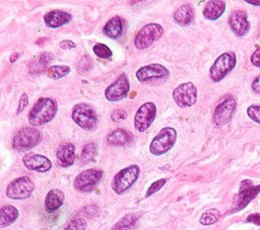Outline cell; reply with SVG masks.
<instances>
[{
	"instance_id": "obj_32",
	"label": "cell",
	"mask_w": 260,
	"mask_h": 230,
	"mask_svg": "<svg viewBox=\"0 0 260 230\" xmlns=\"http://www.w3.org/2000/svg\"><path fill=\"white\" fill-rule=\"evenodd\" d=\"M86 222L82 218H74L65 226L64 230H85Z\"/></svg>"
},
{
	"instance_id": "obj_22",
	"label": "cell",
	"mask_w": 260,
	"mask_h": 230,
	"mask_svg": "<svg viewBox=\"0 0 260 230\" xmlns=\"http://www.w3.org/2000/svg\"><path fill=\"white\" fill-rule=\"evenodd\" d=\"M64 202V194L62 190L53 188L49 190L45 199V208L48 212H55L57 211Z\"/></svg>"
},
{
	"instance_id": "obj_35",
	"label": "cell",
	"mask_w": 260,
	"mask_h": 230,
	"mask_svg": "<svg viewBox=\"0 0 260 230\" xmlns=\"http://www.w3.org/2000/svg\"><path fill=\"white\" fill-rule=\"evenodd\" d=\"M126 118H127V112L122 108H117V109L113 110L111 113V119L117 123L125 120Z\"/></svg>"
},
{
	"instance_id": "obj_20",
	"label": "cell",
	"mask_w": 260,
	"mask_h": 230,
	"mask_svg": "<svg viewBox=\"0 0 260 230\" xmlns=\"http://www.w3.org/2000/svg\"><path fill=\"white\" fill-rule=\"evenodd\" d=\"M225 9V2L221 0L208 1L203 9V16L208 20L218 19Z\"/></svg>"
},
{
	"instance_id": "obj_38",
	"label": "cell",
	"mask_w": 260,
	"mask_h": 230,
	"mask_svg": "<svg viewBox=\"0 0 260 230\" xmlns=\"http://www.w3.org/2000/svg\"><path fill=\"white\" fill-rule=\"evenodd\" d=\"M251 62L256 67L260 68V48H258L251 56Z\"/></svg>"
},
{
	"instance_id": "obj_28",
	"label": "cell",
	"mask_w": 260,
	"mask_h": 230,
	"mask_svg": "<svg viewBox=\"0 0 260 230\" xmlns=\"http://www.w3.org/2000/svg\"><path fill=\"white\" fill-rule=\"evenodd\" d=\"M96 153H98V146L95 143L90 142V143L85 144L81 151L80 162L82 164H87V163L93 161Z\"/></svg>"
},
{
	"instance_id": "obj_36",
	"label": "cell",
	"mask_w": 260,
	"mask_h": 230,
	"mask_svg": "<svg viewBox=\"0 0 260 230\" xmlns=\"http://www.w3.org/2000/svg\"><path fill=\"white\" fill-rule=\"evenodd\" d=\"M91 67V59L88 56H84L78 62L77 68L79 71H87Z\"/></svg>"
},
{
	"instance_id": "obj_39",
	"label": "cell",
	"mask_w": 260,
	"mask_h": 230,
	"mask_svg": "<svg viewBox=\"0 0 260 230\" xmlns=\"http://www.w3.org/2000/svg\"><path fill=\"white\" fill-rule=\"evenodd\" d=\"M60 48L63 49V50H71V49H74L76 47L75 43L70 41V40H65V41H62L60 43Z\"/></svg>"
},
{
	"instance_id": "obj_11",
	"label": "cell",
	"mask_w": 260,
	"mask_h": 230,
	"mask_svg": "<svg viewBox=\"0 0 260 230\" xmlns=\"http://www.w3.org/2000/svg\"><path fill=\"white\" fill-rule=\"evenodd\" d=\"M102 176H103V171L101 169H96V168L85 169L75 177L73 182L74 188L82 193H88L92 190L93 187L99 183Z\"/></svg>"
},
{
	"instance_id": "obj_25",
	"label": "cell",
	"mask_w": 260,
	"mask_h": 230,
	"mask_svg": "<svg viewBox=\"0 0 260 230\" xmlns=\"http://www.w3.org/2000/svg\"><path fill=\"white\" fill-rule=\"evenodd\" d=\"M18 210L12 205H5L0 211V227L4 228L11 225L18 218Z\"/></svg>"
},
{
	"instance_id": "obj_3",
	"label": "cell",
	"mask_w": 260,
	"mask_h": 230,
	"mask_svg": "<svg viewBox=\"0 0 260 230\" xmlns=\"http://www.w3.org/2000/svg\"><path fill=\"white\" fill-rule=\"evenodd\" d=\"M72 120L85 131L93 130L98 125V114L94 108L85 102L76 103L72 108Z\"/></svg>"
},
{
	"instance_id": "obj_24",
	"label": "cell",
	"mask_w": 260,
	"mask_h": 230,
	"mask_svg": "<svg viewBox=\"0 0 260 230\" xmlns=\"http://www.w3.org/2000/svg\"><path fill=\"white\" fill-rule=\"evenodd\" d=\"M123 32V20L120 16H114L105 24L104 33L111 39H118Z\"/></svg>"
},
{
	"instance_id": "obj_9",
	"label": "cell",
	"mask_w": 260,
	"mask_h": 230,
	"mask_svg": "<svg viewBox=\"0 0 260 230\" xmlns=\"http://www.w3.org/2000/svg\"><path fill=\"white\" fill-rule=\"evenodd\" d=\"M237 107V102L234 96L226 95L215 107L213 111V123L217 127H222L230 123Z\"/></svg>"
},
{
	"instance_id": "obj_7",
	"label": "cell",
	"mask_w": 260,
	"mask_h": 230,
	"mask_svg": "<svg viewBox=\"0 0 260 230\" xmlns=\"http://www.w3.org/2000/svg\"><path fill=\"white\" fill-rule=\"evenodd\" d=\"M164 34V28L158 23H148L141 27L134 37V45L137 49H145L159 40Z\"/></svg>"
},
{
	"instance_id": "obj_31",
	"label": "cell",
	"mask_w": 260,
	"mask_h": 230,
	"mask_svg": "<svg viewBox=\"0 0 260 230\" xmlns=\"http://www.w3.org/2000/svg\"><path fill=\"white\" fill-rule=\"evenodd\" d=\"M92 51L99 58H102V59H109L112 56L111 49L102 43L95 44L92 48Z\"/></svg>"
},
{
	"instance_id": "obj_12",
	"label": "cell",
	"mask_w": 260,
	"mask_h": 230,
	"mask_svg": "<svg viewBox=\"0 0 260 230\" xmlns=\"http://www.w3.org/2000/svg\"><path fill=\"white\" fill-rule=\"evenodd\" d=\"M156 117V106L153 102L148 101L140 105L135 113L134 125L138 132L146 131L153 123Z\"/></svg>"
},
{
	"instance_id": "obj_34",
	"label": "cell",
	"mask_w": 260,
	"mask_h": 230,
	"mask_svg": "<svg viewBox=\"0 0 260 230\" xmlns=\"http://www.w3.org/2000/svg\"><path fill=\"white\" fill-rule=\"evenodd\" d=\"M165 183H166V179H165V178L158 179V180L154 181L153 183H151V185L148 187V189H147V191H146L145 197L148 198V197H150L151 195H153L154 193L158 191V190L165 185Z\"/></svg>"
},
{
	"instance_id": "obj_43",
	"label": "cell",
	"mask_w": 260,
	"mask_h": 230,
	"mask_svg": "<svg viewBox=\"0 0 260 230\" xmlns=\"http://www.w3.org/2000/svg\"><path fill=\"white\" fill-rule=\"evenodd\" d=\"M246 2L249 3V4H252V5H260V1H251V0H247Z\"/></svg>"
},
{
	"instance_id": "obj_8",
	"label": "cell",
	"mask_w": 260,
	"mask_h": 230,
	"mask_svg": "<svg viewBox=\"0 0 260 230\" xmlns=\"http://www.w3.org/2000/svg\"><path fill=\"white\" fill-rule=\"evenodd\" d=\"M34 189V181L28 176H20L9 182L6 196L12 200H24L31 196Z\"/></svg>"
},
{
	"instance_id": "obj_1",
	"label": "cell",
	"mask_w": 260,
	"mask_h": 230,
	"mask_svg": "<svg viewBox=\"0 0 260 230\" xmlns=\"http://www.w3.org/2000/svg\"><path fill=\"white\" fill-rule=\"evenodd\" d=\"M57 110L58 104L55 99L51 97H41L28 111V123L34 127L45 125L55 118Z\"/></svg>"
},
{
	"instance_id": "obj_2",
	"label": "cell",
	"mask_w": 260,
	"mask_h": 230,
	"mask_svg": "<svg viewBox=\"0 0 260 230\" xmlns=\"http://www.w3.org/2000/svg\"><path fill=\"white\" fill-rule=\"evenodd\" d=\"M140 174V168L136 164H132L121 169L116 173L112 180V188L118 194L122 195L127 191L138 179Z\"/></svg>"
},
{
	"instance_id": "obj_30",
	"label": "cell",
	"mask_w": 260,
	"mask_h": 230,
	"mask_svg": "<svg viewBox=\"0 0 260 230\" xmlns=\"http://www.w3.org/2000/svg\"><path fill=\"white\" fill-rule=\"evenodd\" d=\"M219 217H220L219 211H217L216 209H209L201 215L199 222H200V224L207 226V225H211V224H214L215 222H217Z\"/></svg>"
},
{
	"instance_id": "obj_5",
	"label": "cell",
	"mask_w": 260,
	"mask_h": 230,
	"mask_svg": "<svg viewBox=\"0 0 260 230\" xmlns=\"http://www.w3.org/2000/svg\"><path fill=\"white\" fill-rule=\"evenodd\" d=\"M42 141V134L32 127H24L16 132L12 139V147L17 151L32 149Z\"/></svg>"
},
{
	"instance_id": "obj_40",
	"label": "cell",
	"mask_w": 260,
	"mask_h": 230,
	"mask_svg": "<svg viewBox=\"0 0 260 230\" xmlns=\"http://www.w3.org/2000/svg\"><path fill=\"white\" fill-rule=\"evenodd\" d=\"M252 90L254 93L260 95V75H258L252 82Z\"/></svg>"
},
{
	"instance_id": "obj_29",
	"label": "cell",
	"mask_w": 260,
	"mask_h": 230,
	"mask_svg": "<svg viewBox=\"0 0 260 230\" xmlns=\"http://www.w3.org/2000/svg\"><path fill=\"white\" fill-rule=\"evenodd\" d=\"M70 72V68L66 65H54L47 69V75L54 80L65 77Z\"/></svg>"
},
{
	"instance_id": "obj_17",
	"label": "cell",
	"mask_w": 260,
	"mask_h": 230,
	"mask_svg": "<svg viewBox=\"0 0 260 230\" xmlns=\"http://www.w3.org/2000/svg\"><path fill=\"white\" fill-rule=\"evenodd\" d=\"M24 166L29 170H35L38 172H47L51 169V161L43 155L40 154H28L22 158Z\"/></svg>"
},
{
	"instance_id": "obj_6",
	"label": "cell",
	"mask_w": 260,
	"mask_h": 230,
	"mask_svg": "<svg viewBox=\"0 0 260 230\" xmlns=\"http://www.w3.org/2000/svg\"><path fill=\"white\" fill-rule=\"evenodd\" d=\"M237 58L234 52H225L221 54L212 64L209 70V76L213 82L222 80L236 66Z\"/></svg>"
},
{
	"instance_id": "obj_33",
	"label": "cell",
	"mask_w": 260,
	"mask_h": 230,
	"mask_svg": "<svg viewBox=\"0 0 260 230\" xmlns=\"http://www.w3.org/2000/svg\"><path fill=\"white\" fill-rule=\"evenodd\" d=\"M247 114L251 120L260 124V105H250L247 108Z\"/></svg>"
},
{
	"instance_id": "obj_23",
	"label": "cell",
	"mask_w": 260,
	"mask_h": 230,
	"mask_svg": "<svg viewBox=\"0 0 260 230\" xmlns=\"http://www.w3.org/2000/svg\"><path fill=\"white\" fill-rule=\"evenodd\" d=\"M194 18L193 8L190 4L181 5L174 13V20L181 26L189 25Z\"/></svg>"
},
{
	"instance_id": "obj_37",
	"label": "cell",
	"mask_w": 260,
	"mask_h": 230,
	"mask_svg": "<svg viewBox=\"0 0 260 230\" xmlns=\"http://www.w3.org/2000/svg\"><path fill=\"white\" fill-rule=\"evenodd\" d=\"M28 103V96L26 93H22V95L19 98V102H18V107H17V111L16 113H20L27 105Z\"/></svg>"
},
{
	"instance_id": "obj_26",
	"label": "cell",
	"mask_w": 260,
	"mask_h": 230,
	"mask_svg": "<svg viewBox=\"0 0 260 230\" xmlns=\"http://www.w3.org/2000/svg\"><path fill=\"white\" fill-rule=\"evenodd\" d=\"M139 218L140 216L137 213H129L114 224L111 230H136V225Z\"/></svg>"
},
{
	"instance_id": "obj_41",
	"label": "cell",
	"mask_w": 260,
	"mask_h": 230,
	"mask_svg": "<svg viewBox=\"0 0 260 230\" xmlns=\"http://www.w3.org/2000/svg\"><path fill=\"white\" fill-rule=\"evenodd\" d=\"M247 221L255 223L257 225H260V215L259 214H252L247 218Z\"/></svg>"
},
{
	"instance_id": "obj_19",
	"label": "cell",
	"mask_w": 260,
	"mask_h": 230,
	"mask_svg": "<svg viewBox=\"0 0 260 230\" xmlns=\"http://www.w3.org/2000/svg\"><path fill=\"white\" fill-rule=\"evenodd\" d=\"M58 164L62 167L71 166L75 159V147L71 143H64L60 145L56 151Z\"/></svg>"
},
{
	"instance_id": "obj_4",
	"label": "cell",
	"mask_w": 260,
	"mask_h": 230,
	"mask_svg": "<svg viewBox=\"0 0 260 230\" xmlns=\"http://www.w3.org/2000/svg\"><path fill=\"white\" fill-rule=\"evenodd\" d=\"M177 140V132L174 128L165 127L152 139L149 145V151L152 155L160 156L169 152L175 145Z\"/></svg>"
},
{
	"instance_id": "obj_13",
	"label": "cell",
	"mask_w": 260,
	"mask_h": 230,
	"mask_svg": "<svg viewBox=\"0 0 260 230\" xmlns=\"http://www.w3.org/2000/svg\"><path fill=\"white\" fill-rule=\"evenodd\" d=\"M130 90V83L125 73L119 75V77L110 84L105 90V96L107 100L111 102L119 101L125 98Z\"/></svg>"
},
{
	"instance_id": "obj_16",
	"label": "cell",
	"mask_w": 260,
	"mask_h": 230,
	"mask_svg": "<svg viewBox=\"0 0 260 230\" xmlns=\"http://www.w3.org/2000/svg\"><path fill=\"white\" fill-rule=\"evenodd\" d=\"M229 23L234 33L240 37L246 35L250 30V22L245 10H235L230 15Z\"/></svg>"
},
{
	"instance_id": "obj_42",
	"label": "cell",
	"mask_w": 260,
	"mask_h": 230,
	"mask_svg": "<svg viewBox=\"0 0 260 230\" xmlns=\"http://www.w3.org/2000/svg\"><path fill=\"white\" fill-rule=\"evenodd\" d=\"M18 57H19V54H18V53H12V55L10 56V62H11V63H14V62L18 59Z\"/></svg>"
},
{
	"instance_id": "obj_21",
	"label": "cell",
	"mask_w": 260,
	"mask_h": 230,
	"mask_svg": "<svg viewBox=\"0 0 260 230\" xmlns=\"http://www.w3.org/2000/svg\"><path fill=\"white\" fill-rule=\"evenodd\" d=\"M133 141L132 134L124 129H117L107 137V142L112 146H125Z\"/></svg>"
},
{
	"instance_id": "obj_27",
	"label": "cell",
	"mask_w": 260,
	"mask_h": 230,
	"mask_svg": "<svg viewBox=\"0 0 260 230\" xmlns=\"http://www.w3.org/2000/svg\"><path fill=\"white\" fill-rule=\"evenodd\" d=\"M51 60H52V55L50 53H43L42 55H40L39 57L35 58L29 62L28 64L29 73L36 74V73L43 72L47 68Z\"/></svg>"
},
{
	"instance_id": "obj_14",
	"label": "cell",
	"mask_w": 260,
	"mask_h": 230,
	"mask_svg": "<svg viewBox=\"0 0 260 230\" xmlns=\"http://www.w3.org/2000/svg\"><path fill=\"white\" fill-rule=\"evenodd\" d=\"M259 193H260V184L254 185L250 179L243 180L240 185L239 195L237 196L235 211L244 209Z\"/></svg>"
},
{
	"instance_id": "obj_10",
	"label": "cell",
	"mask_w": 260,
	"mask_h": 230,
	"mask_svg": "<svg viewBox=\"0 0 260 230\" xmlns=\"http://www.w3.org/2000/svg\"><path fill=\"white\" fill-rule=\"evenodd\" d=\"M173 98L180 107L192 106L197 100V89L192 82L182 83L174 89Z\"/></svg>"
},
{
	"instance_id": "obj_15",
	"label": "cell",
	"mask_w": 260,
	"mask_h": 230,
	"mask_svg": "<svg viewBox=\"0 0 260 230\" xmlns=\"http://www.w3.org/2000/svg\"><path fill=\"white\" fill-rule=\"evenodd\" d=\"M136 78L140 82H145L153 79H164L170 75V71L161 64L154 63L140 67L136 71Z\"/></svg>"
},
{
	"instance_id": "obj_18",
	"label": "cell",
	"mask_w": 260,
	"mask_h": 230,
	"mask_svg": "<svg viewBox=\"0 0 260 230\" xmlns=\"http://www.w3.org/2000/svg\"><path fill=\"white\" fill-rule=\"evenodd\" d=\"M72 19V15L66 11L54 9L47 12L44 15L45 24L51 28H57L69 23Z\"/></svg>"
}]
</instances>
